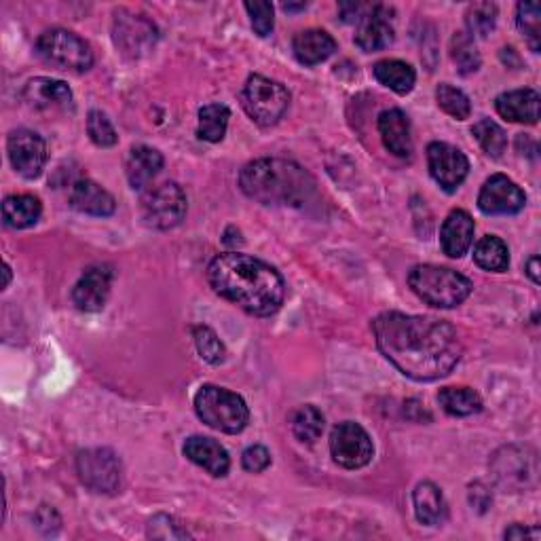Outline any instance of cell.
Here are the masks:
<instances>
[{
  "mask_svg": "<svg viewBox=\"0 0 541 541\" xmlns=\"http://www.w3.org/2000/svg\"><path fill=\"white\" fill-rule=\"evenodd\" d=\"M372 332L383 356L413 381H438L463 356L457 330L438 317L387 311L375 317Z\"/></svg>",
  "mask_w": 541,
  "mask_h": 541,
  "instance_id": "6da1fadb",
  "label": "cell"
},
{
  "mask_svg": "<svg viewBox=\"0 0 541 541\" xmlns=\"http://www.w3.org/2000/svg\"><path fill=\"white\" fill-rule=\"evenodd\" d=\"M208 279L216 294L252 315L267 317L284 305V277L254 256L220 254L208 267Z\"/></svg>",
  "mask_w": 541,
  "mask_h": 541,
  "instance_id": "7a4b0ae2",
  "label": "cell"
},
{
  "mask_svg": "<svg viewBox=\"0 0 541 541\" xmlns=\"http://www.w3.org/2000/svg\"><path fill=\"white\" fill-rule=\"evenodd\" d=\"M239 186L263 205L301 208L315 195V178L296 161L265 157L248 163L239 174Z\"/></svg>",
  "mask_w": 541,
  "mask_h": 541,
  "instance_id": "3957f363",
  "label": "cell"
},
{
  "mask_svg": "<svg viewBox=\"0 0 541 541\" xmlns=\"http://www.w3.org/2000/svg\"><path fill=\"white\" fill-rule=\"evenodd\" d=\"M408 286L423 303L436 309H453L472 294V282L465 275L436 265H417L408 273Z\"/></svg>",
  "mask_w": 541,
  "mask_h": 541,
  "instance_id": "277c9868",
  "label": "cell"
},
{
  "mask_svg": "<svg viewBox=\"0 0 541 541\" xmlns=\"http://www.w3.org/2000/svg\"><path fill=\"white\" fill-rule=\"evenodd\" d=\"M195 413L205 425L222 434L244 432L250 421V410L244 398L218 385H203L197 391Z\"/></svg>",
  "mask_w": 541,
  "mask_h": 541,
  "instance_id": "5b68a950",
  "label": "cell"
},
{
  "mask_svg": "<svg viewBox=\"0 0 541 541\" xmlns=\"http://www.w3.org/2000/svg\"><path fill=\"white\" fill-rule=\"evenodd\" d=\"M36 55L58 70L87 72L93 66L91 47L70 30L51 28L36 41Z\"/></svg>",
  "mask_w": 541,
  "mask_h": 541,
  "instance_id": "8992f818",
  "label": "cell"
},
{
  "mask_svg": "<svg viewBox=\"0 0 541 541\" xmlns=\"http://www.w3.org/2000/svg\"><path fill=\"white\" fill-rule=\"evenodd\" d=\"M241 106L256 125L271 127L286 115L290 93L282 83L252 74L241 91Z\"/></svg>",
  "mask_w": 541,
  "mask_h": 541,
  "instance_id": "52a82bcc",
  "label": "cell"
},
{
  "mask_svg": "<svg viewBox=\"0 0 541 541\" xmlns=\"http://www.w3.org/2000/svg\"><path fill=\"white\" fill-rule=\"evenodd\" d=\"M186 216V195L176 182H163L142 197V220L146 227L170 231Z\"/></svg>",
  "mask_w": 541,
  "mask_h": 541,
  "instance_id": "ba28073f",
  "label": "cell"
},
{
  "mask_svg": "<svg viewBox=\"0 0 541 541\" xmlns=\"http://www.w3.org/2000/svg\"><path fill=\"white\" fill-rule=\"evenodd\" d=\"M113 41L129 60H140L151 53L159 41L157 26L134 11H117L113 22Z\"/></svg>",
  "mask_w": 541,
  "mask_h": 541,
  "instance_id": "9c48e42d",
  "label": "cell"
},
{
  "mask_svg": "<svg viewBox=\"0 0 541 541\" xmlns=\"http://www.w3.org/2000/svg\"><path fill=\"white\" fill-rule=\"evenodd\" d=\"M77 472L93 493L113 495L121 487V461L110 449H89L79 453Z\"/></svg>",
  "mask_w": 541,
  "mask_h": 541,
  "instance_id": "30bf717a",
  "label": "cell"
},
{
  "mask_svg": "<svg viewBox=\"0 0 541 541\" xmlns=\"http://www.w3.org/2000/svg\"><path fill=\"white\" fill-rule=\"evenodd\" d=\"M330 453L341 468L360 470L370 463L372 455H375V446H372V440L362 425L345 421L332 429Z\"/></svg>",
  "mask_w": 541,
  "mask_h": 541,
  "instance_id": "8fae6325",
  "label": "cell"
},
{
  "mask_svg": "<svg viewBox=\"0 0 541 541\" xmlns=\"http://www.w3.org/2000/svg\"><path fill=\"white\" fill-rule=\"evenodd\" d=\"M7 153L13 170L32 180L41 176L47 163V142L32 129H15L7 138Z\"/></svg>",
  "mask_w": 541,
  "mask_h": 541,
  "instance_id": "7c38bea8",
  "label": "cell"
},
{
  "mask_svg": "<svg viewBox=\"0 0 541 541\" xmlns=\"http://www.w3.org/2000/svg\"><path fill=\"white\" fill-rule=\"evenodd\" d=\"M427 167L446 193L457 191L470 174L468 157L457 146L446 142H432L427 146Z\"/></svg>",
  "mask_w": 541,
  "mask_h": 541,
  "instance_id": "4fadbf2b",
  "label": "cell"
},
{
  "mask_svg": "<svg viewBox=\"0 0 541 541\" xmlns=\"http://www.w3.org/2000/svg\"><path fill=\"white\" fill-rule=\"evenodd\" d=\"M527 203V195L520 186L503 174L491 176L478 195V208L487 216H512Z\"/></svg>",
  "mask_w": 541,
  "mask_h": 541,
  "instance_id": "5bb4252c",
  "label": "cell"
},
{
  "mask_svg": "<svg viewBox=\"0 0 541 541\" xmlns=\"http://www.w3.org/2000/svg\"><path fill=\"white\" fill-rule=\"evenodd\" d=\"M113 269L108 265H96L89 267L77 286L72 288V301L77 305V309L85 313H96L102 311L108 296H110V286H113Z\"/></svg>",
  "mask_w": 541,
  "mask_h": 541,
  "instance_id": "9a60e30c",
  "label": "cell"
},
{
  "mask_svg": "<svg viewBox=\"0 0 541 541\" xmlns=\"http://www.w3.org/2000/svg\"><path fill=\"white\" fill-rule=\"evenodd\" d=\"M391 13L394 11L387 9L385 5H375L364 13V17L360 20V28L356 32V45L362 51L366 53L381 51L394 43V26L389 22Z\"/></svg>",
  "mask_w": 541,
  "mask_h": 541,
  "instance_id": "2e32d148",
  "label": "cell"
},
{
  "mask_svg": "<svg viewBox=\"0 0 541 541\" xmlns=\"http://www.w3.org/2000/svg\"><path fill=\"white\" fill-rule=\"evenodd\" d=\"M184 457L216 478L227 476L231 468V459H229L227 449L214 438H205V436L189 438L184 442Z\"/></svg>",
  "mask_w": 541,
  "mask_h": 541,
  "instance_id": "e0dca14e",
  "label": "cell"
},
{
  "mask_svg": "<svg viewBox=\"0 0 541 541\" xmlns=\"http://www.w3.org/2000/svg\"><path fill=\"white\" fill-rule=\"evenodd\" d=\"M379 134L391 155L400 159L413 157V136H410V121L400 108L383 110L379 115Z\"/></svg>",
  "mask_w": 541,
  "mask_h": 541,
  "instance_id": "ac0fdd59",
  "label": "cell"
},
{
  "mask_svg": "<svg viewBox=\"0 0 541 541\" xmlns=\"http://www.w3.org/2000/svg\"><path fill=\"white\" fill-rule=\"evenodd\" d=\"M474 231H476L474 218L465 210H453L449 216H446L444 225L440 229L442 252L451 258H461L472 248Z\"/></svg>",
  "mask_w": 541,
  "mask_h": 541,
  "instance_id": "d6986e66",
  "label": "cell"
},
{
  "mask_svg": "<svg viewBox=\"0 0 541 541\" xmlns=\"http://www.w3.org/2000/svg\"><path fill=\"white\" fill-rule=\"evenodd\" d=\"M70 205L87 216H110L117 210V201L106 189L93 180H77L70 189Z\"/></svg>",
  "mask_w": 541,
  "mask_h": 541,
  "instance_id": "ffe728a7",
  "label": "cell"
},
{
  "mask_svg": "<svg viewBox=\"0 0 541 541\" xmlns=\"http://www.w3.org/2000/svg\"><path fill=\"white\" fill-rule=\"evenodd\" d=\"M539 93L535 89H514L497 96V113L512 123L535 125L539 121Z\"/></svg>",
  "mask_w": 541,
  "mask_h": 541,
  "instance_id": "44dd1931",
  "label": "cell"
},
{
  "mask_svg": "<svg viewBox=\"0 0 541 541\" xmlns=\"http://www.w3.org/2000/svg\"><path fill=\"white\" fill-rule=\"evenodd\" d=\"M24 100L39 110H66L72 106V91L64 81L39 77L26 85Z\"/></svg>",
  "mask_w": 541,
  "mask_h": 541,
  "instance_id": "7402d4cb",
  "label": "cell"
},
{
  "mask_svg": "<svg viewBox=\"0 0 541 541\" xmlns=\"http://www.w3.org/2000/svg\"><path fill=\"white\" fill-rule=\"evenodd\" d=\"M292 51L296 60L305 66H317L326 62L330 55L337 51V41L326 30H303L294 36Z\"/></svg>",
  "mask_w": 541,
  "mask_h": 541,
  "instance_id": "603a6c76",
  "label": "cell"
},
{
  "mask_svg": "<svg viewBox=\"0 0 541 541\" xmlns=\"http://www.w3.org/2000/svg\"><path fill=\"white\" fill-rule=\"evenodd\" d=\"M163 167V155L151 146H134L129 151L127 163H125V172L127 180L132 184L134 191H144L148 184L153 182V178L161 172Z\"/></svg>",
  "mask_w": 541,
  "mask_h": 541,
  "instance_id": "cb8c5ba5",
  "label": "cell"
},
{
  "mask_svg": "<svg viewBox=\"0 0 541 541\" xmlns=\"http://www.w3.org/2000/svg\"><path fill=\"white\" fill-rule=\"evenodd\" d=\"M415 503V514L421 525L427 527H438L449 516V508H446V499L442 491L436 487L434 482H421L413 493Z\"/></svg>",
  "mask_w": 541,
  "mask_h": 541,
  "instance_id": "d4e9b609",
  "label": "cell"
},
{
  "mask_svg": "<svg viewBox=\"0 0 541 541\" xmlns=\"http://www.w3.org/2000/svg\"><path fill=\"white\" fill-rule=\"evenodd\" d=\"M43 203L34 195H9L3 203V220L11 229H28L39 222Z\"/></svg>",
  "mask_w": 541,
  "mask_h": 541,
  "instance_id": "484cf974",
  "label": "cell"
},
{
  "mask_svg": "<svg viewBox=\"0 0 541 541\" xmlns=\"http://www.w3.org/2000/svg\"><path fill=\"white\" fill-rule=\"evenodd\" d=\"M372 72H375V79L383 87L396 91L398 96H406V93L413 91L417 81L415 68L402 60H381L375 64Z\"/></svg>",
  "mask_w": 541,
  "mask_h": 541,
  "instance_id": "4316f807",
  "label": "cell"
},
{
  "mask_svg": "<svg viewBox=\"0 0 541 541\" xmlns=\"http://www.w3.org/2000/svg\"><path fill=\"white\" fill-rule=\"evenodd\" d=\"M506 457H501L499 453L495 455V476L501 480V484H506V487H522L527 480L535 476V468H531L527 457L518 453V449H503Z\"/></svg>",
  "mask_w": 541,
  "mask_h": 541,
  "instance_id": "83f0119b",
  "label": "cell"
},
{
  "mask_svg": "<svg viewBox=\"0 0 541 541\" xmlns=\"http://www.w3.org/2000/svg\"><path fill=\"white\" fill-rule=\"evenodd\" d=\"M474 263L489 273L508 271L510 267L508 244L497 235L482 237L474 248Z\"/></svg>",
  "mask_w": 541,
  "mask_h": 541,
  "instance_id": "f1b7e54d",
  "label": "cell"
},
{
  "mask_svg": "<svg viewBox=\"0 0 541 541\" xmlns=\"http://www.w3.org/2000/svg\"><path fill=\"white\" fill-rule=\"evenodd\" d=\"M444 413L453 417H470L482 410V398L470 387H444L438 394Z\"/></svg>",
  "mask_w": 541,
  "mask_h": 541,
  "instance_id": "f546056e",
  "label": "cell"
},
{
  "mask_svg": "<svg viewBox=\"0 0 541 541\" xmlns=\"http://www.w3.org/2000/svg\"><path fill=\"white\" fill-rule=\"evenodd\" d=\"M231 110L225 104H208L199 110L197 136L205 142H222L227 136Z\"/></svg>",
  "mask_w": 541,
  "mask_h": 541,
  "instance_id": "4dcf8cb0",
  "label": "cell"
},
{
  "mask_svg": "<svg viewBox=\"0 0 541 541\" xmlns=\"http://www.w3.org/2000/svg\"><path fill=\"white\" fill-rule=\"evenodd\" d=\"M324 432V415L315 406H301L292 417V434L298 442L313 444Z\"/></svg>",
  "mask_w": 541,
  "mask_h": 541,
  "instance_id": "1f68e13d",
  "label": "cell"
},
{
  "mask_svg": "<svg viewBox=\"0 0 541 541\" xmlns=\"http://www.w3.org/2000/svg\"><path fill=\"white\" fill-rule=\"evenodd\" d=\"M451 58L461 74H472L482 64L476 41L468 32H455L451 39Z\"/></svg>",
  "mask_w": 541,
  "mask_h": 541,
  "instance_id": "d6a6232c",
  "label": "cell"
},
{
  "mask_svg": "<svg viewBox=\"0 0 541 541\" xmlns=\"http://www.w3.org/2000/svg\"><path fill=\"white\" fill-rule=\"evenodd\" d=\"M472 134L478 140L482 151L487 153L489 157L499 159L503 153H506L508 136H506V132H503V129L495 121H491V119H480L472 127Z\"/></svg>",
  "mask_w": 541,
  "mask_h": 541,
  "instance_id": "836d02e7",
  "label": "cell"
},
{
  "mask_svg": "<svg viewBox=\"0 0 541 541\" xmlns=\"http://www.w3.org/2000/svg\"><path fill=\"white\" fill-rule=\"evenodd\" d=\"M497 24V7L493 3H474L465 13V26L472 39H487Z\"/></svg>",
  "mask_w": 541,
  "mask_h": 541,
  "instance_id": "e575fe53",
  "label": "cell"
},
{
  "mask_svg": "<svg viewBox=\"0 0 541 541\" xmlns=\"http://www.w3.org/2000/svg\"><path fill=\"white\" fill-rule=\"evenodd\" d=\"M436 100L438 106L444 110L446 115H451L457 121H465L472 115V102L465 93L449 83H442L436 89Z\"/></svg>",
  "mask_w": 541,
  "mask_h": 541,
  "instance_id": "d590c367",
  "label": "cell"
},
{
  "mask_svg": "<svg viewBox=\"0 0 541 541\" xmlns=\"http://www.w3.org/2000/svg\"><path fill=\"white\" fill-rule=\"evenodd\" d=\"M518 30L525 36L529 47L537 53L541 49V9L537 3H520L516 11Z\"/></svg>",
  "mask_w": 541,
  "mask_h": 541,
  "instance_id": "8d00e7d4",
  "label": "cell"
},
{
  "mask_svg": "<svg viewBox=\"0 0 541 541\" xmlns=\"http://www.w3.org/2000/svg\"><path fill=\"white\" fill-rule=\"evenodd\" d=\"M193 339L197 345L199 356L208 364H222L227 360V349L218 339V334L210 326H195L193 328Z\"/></svg>",
  "mask_w": 541,
  "mask_h": 541,
  "instance_id": "74e56055",
  "label": "cell"
},
{
  "mask_svg": "<svg viewBox=\"0 0 541 541\" xmlns=\"http://www.w3.org/2000/svg\"><path fill=\"white\" fill-rule=\"evenodd\" d=\"M87 134H89L93 144L102 146V148L115 146L117 140H119L113 123H110V119L102 113V110H91V113H89V117H87Z\"/></svg>",
  "mask_w": 541,
  "mask_h": 541,
  "instance_id": "f35d334b",
  "label": "cell"
},
{
  "mask_svg": "<svg viewBox=\"0 0 541 541\" xmlns=\"http://www.w3.org/2000/svg\"><path fill=\"white\" fill-rule=\"evenodd\" d=\"M246 11L250 13L252 28L258 36H269L273 32V5L267 0H258V3H246Z\"/></svg>",
  "mask_w": 541,
  "mask_h": 541,
  "instance_id": "ab89813d",
  "label": "cell"
},
{
  "mask_svg": "<svg viewBox=\"0 0 541 541\" xmlns=\"http://www.w3.org/2000/svg\"><path fill=\"white\" fill-rule=\"evenodd\" d=\"M148 537H155V539H186L191 535H189V531L182 529L180 525H176L174 518L159 514L151 522H148Z\"/></svg>",
  "mask_w": 541,
  "mask_h": 541,
  "instance_id": "60d3db41",
  "label": "cell"
},
{
  "mask_svg": "<svg viewBox=\"0 0 541 541\" xmlns=\"http://www.w3.org/2000/svg\"><path fill=\"white\" fill-rule=\"evenodd\" d=\"M241 465H244L246 472L260 474L271 465V453L265 449V446L254 444L244 451V455H241Z\"/></svg>",
  "mask_w": 541,
  "mask_h": 541,
  "instance_id": "b9f144b4",
  "label": "cell"
},
{
  "mask_svg": "<svg viewBox=\"0 0 541 541\" xmlns=\"http://www.w3.org/2000/svg\"><path fill=\"white\" fill-rule=\"evenodd\" d=\"M503 537L506 539H525V537H539V531H531L527 527H520V525H514L510 527L506 533H503Z\"/></svg>",
  "mask_w": 541,
  "mask_h": 541,
  "instance_id": "7bdbcfd3",
  "label": "cell"
},
{
  "mask_svg": "<svg viewBox=\"0 0 541 541\" xmlns=\"http://www.w3.org/2000/svg\"><path fill=\"white\" fill-rule=\"evenodd\" d=\"M527 273H529V277L533 279L535 284L541 282V277H539V256H533V258L529 260V263H527Z\"/></svg>",
  "mask_w": 541,
  "mask_h": 541,
  "instance_id": "ee69618b",
  "label": "cell"
},
{
  "mask_svg": "<svg viewBox=\"0 0 541 541\" xmlns=\"http://www.w3.org/2000/svg\"><path fill=\"white\" fill-rule=\"evenodd\" d=\"M305 7H307V3H298V5L286 3V5H284V11H303Z\"/></svg>",
  "mask_w": 541,
  "mask_h": 541,
  "instance_id": "f6af8a7d",
  "label": "cell"
},
{
  "mask_svg": "<svg viewBox=\"0 0 541 541\" xmlns=\"http://www.w3.org/2000/svg\"><path fill=\"white\" fill-rule=\"evenodd\" d=\"M9 282H11V267L5 265V288L9 286Z\"/></svg>",
  "mask_w": 541,
  "mask_h": 541,
  "instance_id": "bcb514c9",
  "label": "cell"
}]
</instances>
